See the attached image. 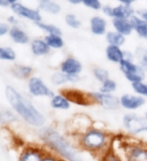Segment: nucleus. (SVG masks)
I'll use <instances>...</instances> for the list:
<instances>
[{"mask_svg":"<svg viewBox=\"0 0 147 161\" xmlns=\"http://www.w3.org/2000/svg\"><path fill=\"white\" fill-rule=\"evenodd\" d=\"M63 95L70 101V102H73L75 104L82 105V106L92 104L88 94H83L77 90H68L66 92H64Z\"/></svg>","mask_w":147,"mask_h":161,"instance_id":"14","label":"nucleus"},{"mask_svg":"<svg viewBox=\"0 0 147 161\" xmlns=\"http://www.w3.org/2000/svg\"><path fill=\"white\" fill-rule=\"evenodd\" d=\"M93 77L95 78V80H97V82L102 84L105 80L110 79V75L107 69L100 68V67H96L93 69Z\"/></svg>","mask_w":147,"mask_h":161,"instance_id":"28","label":"nucleus"},{"mask_svg":"<svg viewBox=\"0 0 147 161\" xmlns=\"http://www.w3.org/2000/svg\"><path fill=\"white\" fill-rule=\"evenodd\" d=\"M119 69L130 84L142 82L145 79L146 72L144 68L140 64L134 63V60L123 59L119 64Z\"/></svg>","mask_w":147,"mask_h":161,"instance_id":"6","label":"nucleus"},{"mask_svg":"<svg viewBox=\"0 0 147 161\" xmlns=\"http://www.w3.org/2000/svg\"><path fill=\"white\" fill-rule=\"evenodd\" d=\"M92 104H97L106 111H115L120 108L119 98L114 94H104L99 91L88 94Z\"/></svg>","mask_w":147,"mask_h":161,"instance_id":"7","label":"nucleus"},{"mask_svg":"<svg viewBox=\"0 0 147 161\" xmlns=\"http://www.w3.org/2000/svg\"><path fill=\"white\" fill-rule=\"evenodd\" d=\"M144 117H145V119L147 120V110L145 111V114H144Z\"/></svg>","mask_w":147,"mask_h":161,"instance_id":"44","label":"nucleus"},{"mask_svg":"<svg viewBox=\"0 0 147 161\" xmlns=\"http://www.w3.org/2000/svg\"><path fill=\"white\" fill-rule=\"evenodd\" d=\"M7 1V3L8 4H11V5H13V4H15L17 2V0H6Z\"/></svg>","mask_w":147,"mask_h":161,"instance_id":"43","label":"nucleus"},{"mask_svg":"<svg viewBox=\"0 0 147 161\" xmlns=\"http://www.w3.org/2000/svg\"><path fill=\"white\" fill-rule=\"evenodd\" d=\"M10 37H11L15 42L19 44H25L28 42V35L25 33L22 29H20L18 27H12L9 30Z\"/></svg>","mask_w":147,"mask_h":161,"instance_id":"23","label":"nucleus"},{"mask_svg":"<svg viewBox=\"0 0 147 161\" xmlns=\"http://www.w3.org/2000/svg\"><path fill=\"white\" fill-rule=\"evenodd\" d=\"M39 136L49 148L66 161H83L77 149L56 130L44 128L39 132Z\"/></svg>","mask_w":147,"mask_h":161,"instance_id":"3","label":"nucleus"},{"mask_svg":"<svg viewBox=\"0 0 147 161\" xmlns=\"http://www.w3.org/2000/svg\"><path fill=\"white\" fill-rule=\"evenodd\" d=\"M8 3L6 0H0V6H7Z\"/></svg>","mask_w":147,"mask_h":161,"instance_id":"42","label":"nucleus"},{"mask_svg":"<svg viewBox=\"0 0 147 161\" xmlns=\"http://www.w3.org/2000/svg\"><path fill=\"white\" fill-rule=\"evenodd\" d=\"M112 26L116 32L128 36L133 32V26L130 19H113Z\"/></svg>","mask_w":147,"mask_h":161,"instance_id":"16","label":"nucleus"},{"mask_svg":"<svg viewBox=\"0 0 147 161\" xmlns=\"http://www.w3.org/2000/svg\"><path fill=\"white\" fill-rule=\"evenodd\" d=\"M105 39L108 45H116V47H122L126 42V37L124 35L116 32L115 30L107 31L105 34Z\"/></svg>","mask_w":147,"mask_h":161,"instance_id":"19","label":"nucleus"},{"mask_svg":"<svg viewBox=\"0 0 147 161\" xmlns=\"http://www.w3.org/2000/svg\"><path fill=\"white\" fill-rule=\"evenodd\" d=\"M65 22H66V24L68 25L69 27L74 28V29L79 28L80 25H81L80 20L76 17V15H74L72 13H69V14L66 15V16H65Z\"/></svg>","mask_w":147,"mask_h":161,"instance_id":"33","label":"nucleus"},{"mask_svg":"<svg viewBox=\"0 0 147 161\" xmlns=\"http://www.w3.org/2000/svg\"><path fill=\"white\" fill-rule=\"evenodd\" d=\"M135 15V11L132 6L119 4L111 8L110 17L113 19H131Z\"/></svg>","mask_w":147,"mask_h":161,"instance_id":"12","label":"nucleus"},{"mask_svg":"<svg viewBox=\"0 0 147 161\" xmlns=\"http://www.w3.org/2000/svg\"><path fill=\"white\" fill-rule=\"evenodd\" d=\"M113 137L107 131L97 127H88L81 134L79 145L83 150L99 156H103L112 146Z\"/></svg>","mask_w":147,"mask_h":161,"instance_id":"1","label":"nucleus"},{"mask_svg":"<svg viewBox=\"0 0 147 161\" xmlns=\"http://www.w3.org/2000/svg\"><path fill=\"white\" fill-rule=\"evenodd\" d=\"M50 105L53 109L57 110H69L70 106H71V102L65 97L63 94L61 95H54L51 98V102Z\"/></svg>","mask_w":147,"mask_h":161,"instance_id":"18","label":"nucleus"},{"mask_svg":"<svg viewBox=\"0 0 147 161\" xmlns=\"http://www.w3.org/2000/svg\"><path fill=\"white\" fill-rule=\"evenodd\" d=\"M32 72V69L30 67H25V65H16L13 69V74L15 77L19 79H26L28 78Z\"/></svg>","mask_w":147,"mask_h":161,"instance_id":"30","label":"nucleus"},{"mask_svg":"<svg viewBox=\"0 0 147 161\" xmlns=\"http://www.w3.org/2000/svg\"><path fill=\"white\" fill-rule=\"evenodd\" d=\"M67 1L69 3H71V4H79V3H82V0H67Z\"/></svg>","mask_w":147,"mask_h":161,"instance_id":"41","label":"nucleus"},{"mask_svg":"<svg viewBox=\"0 0 147 161\" xmlns=\"http://www.w3.org/2000/svg\"><path fill=\"white\" fill-rule=\"evenodd\" d=\"M119 150H115L126 161H147V143L128 139H119ZM114 150V149H113Z\"/></svg>","mask_w":147,"mask_h":161,"instance_id":"4","label":"nucleus"},{"mask_svg":"<svg viewBox=\"0 0 147 161\" xmlns=\"http://www.w3.org/2000/svg\"><path fill=\"white\" fill-rule=\"evenodd\" d=\"M10 30L9 28V25L6 24V23H0V36H2V35L6 34L8 31Z\"/></svg>","mask_w":147,"mask_h":161,"instance_id":"36","label":"nucleus"},{"mask_svg":"<svg viewBox=\"0 0 147 161\" xmlns=\"http://www.w3.org/2000/svg\"><path fill=\"white\" fill-rule=\"evenodd\" d=\"M105 55L110 63L120 64L123 59H125V50L121 48V47L116 45H107L105 48Z\"/></svg>","mask_w":147,"mask_h":161,"instance_id":"13","label":"nucleus"},{"mask_svg":"<svg viewBox=\"0 0 147 161\" xmlns=\"http://www.w3.org/2000/svg\"><path fill=\"white\" fill-rule=\"evenodd\" d=\"M130 20L133 26V31L136 32L140 38L147 39V22L145 20L138 15H134Z\"/></svg>","mask_w":147,"mask_h":161,"instance_id":"17","label":"nucleus"},{"mask_svg":"<svg viewBox=\"0 0 147 161\" xmlns=\"http://www.w3.org/2000/svg\"><path fill=\"white\" fill-rule=\"evenodd\" d=\"M139 16L142 18V19H144L145 21L147 22V10H143V11H140L139 12Z\"/></svg>","mask_w":147,"mask_h":161,"instance_id":"39","label":"nucleus"},{"mask_svg":"<svg viewBox=\"0 0 147 161\" xmlns=\"http://www.w3.org/2000/svg\"><path fill=\"white\" fill-rule=\"evenodd\" d=\"M5 94H6L7 100L9 104L12 106V108L29 125L35 126V127H40V126L44 125V116L38 110H36L31 102H29L27 99L20 95L14 88L8 86L5 90Z\"/></svg>","mask_w":147,"mask_h":161,"instance_id":"2","label":"nucleus"},{"mask_svg":"<svg viewBox=\"0 0 147 161\" xmlns=\"http://www.w3.org/2000/svg\"><path fill=\"white\" fill-rule=\"evenodd\" d=\"M122 126L130 136H138L147 132V120L144 116L128 112L122 117Z\"/></svg>","mask_w":147,"mask_h":161,"instance_id":"5","label":"nucleus"},{"mask_svg":"<svg viewBox=\"0 0 147 161\" xmlns=\"http://www.w3.org/2000/svg\"><path fill=\"white\" fill-rule=\"evenodd\" d=\"M100 161H126L122 155L116 152L115 150L110 148L103 156L99 158Z\"/></svg>","mask_w":147,"mask_h":161,"instance_id":"27","label":"nucleus"},{"mask_svg":"<svg viewBox=\"0 0 147 161\" xmlns=\"http://www.w3.org/2000/svg\"><path fill=\"white\" fill-rule=\"evenodd\" d=\"M42 161H60V160H58V159H56V158L52 157V156H47V157L43 158Z\"/></svg>","mask_w":147,"mask_h":161,"instance_id":"40","label":"nucleus"},{"mask_svg":"<svg viewBox=\"0 0 147 161\" xmlns=\"http://www.w3.org/2000/svg\"><path fill=\"white\" fill-rule=\"evenodd\" d=\"M16 121V117L9 111H1L0 112V123L1 124H9Z\"/></svg>","mask_w":147,"mask_h":161,"instance_id":"34","label":"nucleus"},{"mask_svg":"<svg viewBox=\"0 0 147 161\" xmlns=\"http://www.w3.org/2000/svg\"><path fill=\"white\" fill-rule=\"evenodd\" d=\"M60 69L65 75H79L82 72V64L75 58L69 57L65 58L60 64Z\"/></svg>","mask_w":147,"mask_h":161,"instance_id":"11","label":"nucleus"},{"mask_svg":"<svg viewBox=\"0 0 147 161\" xmlns=\"http://www.w3.org/2000/svg\"><path fill=\"white\" fill-rule=\"evenodd\" d=\"M82 4L92 10L102 9V4H101L100 0H82Z\"/></svg>","mask_w":147,"mask_h":161,"instance_id":"35","label":"nucleus"},{"mask_svg":"<svg viewBox=\"0 0 147 161\" xmlns=\"http://www.w3.org/2000/svg\"><path fill=\"white\" fill-rule=\"evenodd\" d=\"M39 7L43 11L48 12L50 14H57L61 10L60 5L53 0H39Z\"/></svg>","mask_w":147,"mask_h":161,"instance_id":"21","label":"nucleus"},{"mask_svg":"<svg viewBox=\"0 0 147 161\" xmlns=\"http://www.w3.org/2000/svg\"><path fill=\"white\" fill-rule=\"evenodd\" d=\"M90 31L94 35H105L107 33V21L101 16H93L90 19Z\"/></svg>","mask_w":147,"mask_h":161,"instance_id":"15","label":"nucleus"},{"mask_svg":"<svg viewBox=\"0 0 147 161\" xmlns=\"http://www.w3.org/2000/svg\"><path fill=\"white\" fill-rule=\"evenodd\" d=\"M44 40H45V42L48 44V47L52 48H61L64 45V42H63V38L61 37V35L48 34Z\"/></svg>","mask_w":147,"mask_h":161,"instance_id":"25","label":"nucleus"},{"mask_svg":"<svg viewBox=\"0 0 147 161\" xmlns=\"http://www.w3.org/2000/svg\"><path fill=\"white\" fill-rule=\"evenodd\" d=\"M117 1L119 2V4L129 5V6H131V5H132V3H134L136 0H117Z\"/></svg>","mask_w":147,"mask_h":161,"instance_id":"38","label":"nucleus"},{"mask_svg":"<svg viewBox=\"0 0 147 161\" xmlns=\"http://www.w3.org/2000/svg\"><path fill=\"white\" fill-rule=\"evenodd\" d=\"M36 25L41 28L44 31L48 32V34H57V35H61L62 32L60 28H58L57 26H55L53 24H46V23H42V22H36Z\"/></svg>","mask_w":147,"mask_h":161,"instance_id":"31","label":"nucleus"},{"mask_svg":"<svg viewBox=\"0 0 147 161\" xmlns=\"http://www.w3.org/2000/svg\"><path fill=\"white\" fill-rule=\"evenodd\" d=\"M131 87H132L134 94L138 95L140 97H142L145 100H147V83L142 80V82L131 84Z\"/></svg>","mask_w":147,"mask_h":161,"instance_id":"29","label":"nucleus"},{"mask_svg":"<svg viewBox=\"0 0 147 161\" xmlns=\"http://www.w3.org/2000/svg\"><path fill=\"white\" fill-rule=\"evenodd\" d=\"M29 93L35 97H53V93L50 89L43 83V80L39 78L33 77L28 82Z\"/></svg>","mask_w":147,"mask_h":161,"instance_id":"9","label":"nucleus"},{"mask_svg":"<svg viewBox=\"0 0 147 161\" xmlns=\"http://www.w3.org/2000/svg\"><path fill=\"white\" fill-rule=\"evenodd\" d=\"M120 108L127 112H135L146 104V100L136 94H124L119 98Z\"/></svg>","mask_w":147,"mask_h":161,"instance_id":"8","label":"nucleus"},{"mask_svg":"<svg viewBox=\"0 0 147 161\" xmlns=\"http://www.w3.org/2000/svg\"><path fill=\"white\" fill-rule=\"evenodd\" d=\"M117 90V83L112 79H108L101 84L99 88V92L104 94H114L115 91Z\"/></svg>","mask_w":147,"mask_h":161,"instance_id":"26","label":"nucleus"},{"mask_svg":"<svg viewBox=\"0 0 147 161\" xmlns=\"http://www.w3.org/2000/svg\"><path fill=\"white\" fill-rule=\"evenodd\" d=\"M11 7H12L13 12L21 17L27 18L35 22H40V20H41V16H40V13L38 12V10L31 9L19 3H15L11 5Z\"/></svg>","mask_w":147,"mask_h":161,"instance_id":"10","label":"nucleus"},{"mask_svg":"<svg viewBox=\"0 0 147 161\" xmlns=\"http://www.w3.org/2000/svg\"><path fill=\"white\" fill-rule=\"evenodd\" d=\"M16 58L14 50L10 47H0V59L3 60H14Z\"/></svg>","mask_w":147,"mask_h":161,"instance_id":"32","label":"nucleus"},{"mask_svg":"<svg viewBox=\"0 0 147 161\" xmlns=\"http://www.w3.org/2000/svg\"><path fill=\"white\" fill-rule=\"evenodd\" d=\"M31 49H32V53L35 55H44L49 53L50 47H48V44L45 42V40L35 39L31 43Z\"/></svg>","mask_w":147,"mask_h":161,"instance_id":"22","label":"nucleus"},{"mask_svg":"<svg viewBox=\"0 0 147 161\" xmlns=\"http://www.w3.org/2000/svg\"><path fill=\"white\" fill-rule=\"evenodd\" d=\"M79 75H65L62 72L60 73H55L52 75V82L55 85H62L65 83H76L79 80Z\"/></svg>","mask_w":147,"mask_h":161,"instance_id":"20","label":"nucleus"},{"mask_svg":"<svg viewBox=\"0 0 147 161\" xmlns=\"http://www.w3.org/2000/svg\"><path fill=\"white\" fill-rule=\"evenodd\" d=\"M139 60H140V64L144 68L145 72L147 73V53H145Z\"/></svg>","mask_w":147,"mask_h":161,"instance_id":"37","label":"nucleus"},{"mask_svg":"<svg viewBox=\"0 0 147 161\" xmlns=\"http://www.w3.org/2000/svg\"><path fill=\"white\" fill-rule=\"evenodd\" d=\"M19 161H42L41 154L37 149H26L20 156Z\"/></svg>","mask_w":147,"mask_h":161,"instance_id":"24","label":"nucleus"}]
</instances>
